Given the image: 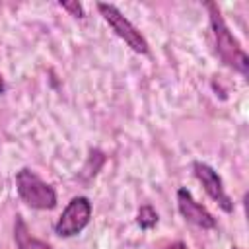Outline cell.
Returning a JSON list of instances; mask_svg holds the SVG:
<instances>
[{
  "instance_id": "obj_1",
  "label": "cell",
  "mask_w": 249,
  "mask_h": 249,
  "mask_svg": "<svg viewBox=\"0 0 249 249\" xmlns=\"http://www.w3.org/2000/svg\"><path fill=\"white\" fill-rule=\"evenodd\" d=\"M204 8L208 10V21H210V29H212V37H214V47H216V54L220 56V60L239 72L243 78L249 76V58L247 53L243 51L241 43L235 39V35L230 31L220 8L216 2H204Z\"/></svg>"
},
{
  "instance_id": "obj_2",
  "label": "cell",
  "mask_w": 249,
  "mask_h": 249,
  "mask_svg": "<svg viewBox=\"0 0 249 249\" xmlns=\"http://www.w3.org/2000/svg\"><path fill=\"white\" fill-rule=\"evenodd\" d=\"M16 191L21 202L33 210H53L56 206V191L43 181L33 169L21 167L16 173Z\"/></svg>"
},
{
  "instance_id": "obj_3",
  "label": "cell",
  "mask_w": 249,
  "mask_h": 249,
  "mask_svg": "<svg viewBox=\"0 0 249 249\" xmlns=\"http://www.w3.org/2000/svg\"><path fill=\"white\" fill-rule=\"evenodd\" d=\"M97 12L109 23V27L115 31V35L119 39H123L134 53H138V54H150V43L146 41V37L138 31V27L117 6L97 2Z\"/></svg>"
},
{
  "instance_id": "obj_4",
  "label": "cell",
  "mask_w": 249,
  "mask_h": 249,
  "mask_svg": "<svg viewBox=\"0 0 249 249\" xmlns=\"http://www.w3.org/2000/svg\"><path fill=\"white\" fill-rule=\"evenodd\" d=\"M91 220V202L88 196H74L64 206L62 214L54 224V233L58 237L78 235Z\"/></svg>"
},
{
  "instance_id": "obj_5",
  "label": "cell",
  "mask_w": 249,
  "mask_h": 249,
  "mask_svg": "<svg viewBox=\"0 0 249 249\" xmlns=\"http://www.w3.org/2000/svg\"><path fill=\"white\" fill-rule=\"evenodd\" d=\"M193 173L198 179V183L202 185L204 193L228 214L233 212V200L230 198V195L224 189V181L218 175V171L214 167H210L204 161H193Z\"/></svg>"
},
{
  "instance_id": "obj_6",
  "label": "cell",
  "mask_w": 249,
  "mask_h": 249,
  "mask_svg": "<svg viewBox=\"0 0 249 249\" xmlns=\"http://www.w3.org/2000/svg\"><path fill=\"white\" fill-rule=\"evenodd\" d=\"M177 208H179V214L193 226H198L202 230H214L218 226L216 218L200 202H196L191 191L185 187L177 189Z\"/></svg>"
},
{
  "instance_id": "obj_7",
  "label": "cell",
  "mask_w": 249,
  "mask_h": 249,
  "mask_svg": "<svg viewBox=\"0 0 249 249\" xmlns=\"http://www.w3.org/2000/svg\"><path fill=\"white\" fill-rule=\"evenodd\" d=\"M14 241L18 249H53L51 243L31 235L29 226L25 224L21 214H16V220H14Z\"/></svg>"
},
{
  "instance_id": "obj_8",
  "label": "cell",
  "mask_w": 249,
  "mask_h": 249,
  "mask_svg": "<svg viewBox=\"0 0 249 249\" xmlns=\"http://www.w3.org/2000/svg\"><path fill=\"white\" fill-rule=\"evenodd\" d=\"M158 220H160V216H158L156 208L152 204H148V202L142 204L138 208V212H136V224L140 226V230H152L158 224Z\"/></svg>"
},
{
  "instance_id": "obj_9",
  "label": "cell",
  "mask_w": 249,
  "mask_h": 249,
  "mask_svg": "<svg viewBox=\"0 0 249 249\" xmlns=\"http://www.w3.org/2000/svg\"><path fill=\"white\" fill-rule=\"evenodd\" d=\"M58 6H60L62 10H66L72 18H78V19L84 18V8H82V4H80L78 0H60Z\"/></svg>"
},
{
  "instance_id": "obj_10",
  "label": "cell",
  "mask_w": 249,
  "mask_h": 249,
  "mask_svg": "<svg viewBox=\"0 0 249 249\" xmlns=\"http://www.w3.org/2000/svg\"><path fill=\"white\" fill-rule=\"evenodd\" d=\"M163 249H189V247H187V243H183V241H173V243H169V245L163 247Z\"/></svg>"
},
{
  "instance_id": "obj_11",
  "label": "cell",
  "mask_w": 249,
  "mask_h": 249,
  "mask_svg": "<svg viewBox=\"0 0 249 249\" xmlns=\"http://www.w3.org/2000/svg\"><path fill=\"white\" fill-rule=\"evenodd\" d=\"M8 89V86H6V80H4V76L0 74V93H4Z\"/></svg>"
},
{
  "instance_id": "obj_12",
  "label": "cell",
  "mask_w": 249,
  "mask_h": 249,
  "mask_svg": "<svg viewBox=\"0 0 249 249\" xmlns=\"http://www.w3.org/2000/svg\"><path fill=\"white\" fill-rule=\"evenodd\" d=\"M231 249H239V247H235V245H233V247H231Z\"/></svg>"
}]
</instances>
